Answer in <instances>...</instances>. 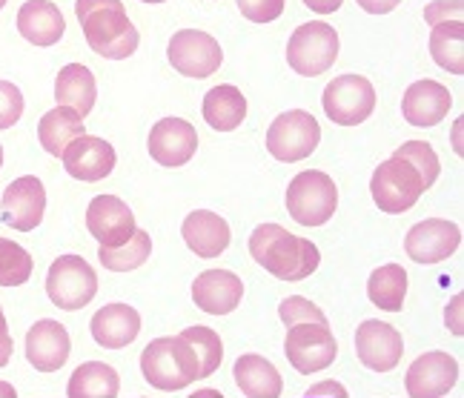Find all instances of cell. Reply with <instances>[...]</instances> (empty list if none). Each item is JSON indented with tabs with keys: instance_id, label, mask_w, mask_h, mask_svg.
<instances>
[{
	"instance_id": "f1b7e54d",
	"label": "cell",
	"mask_w": 464,
	"mask_h": 398,
	"mask_svg": "<svg viewBox=\"0 0 464 398\" xmlns=\"http://www.w3.org/2000/svg\"><path fill=\"white\" fill-rule=\"evenodd\" d=\"M81 135H86L83 118L75 110H69V106H55L38 123V141L52 158H61L69 143Z\"/></svg>"
},
{
	"instance_id": "c3c4849f",
	"label": "cell",
	"mask_w": 464,
	"mask_h": 398,
	"mask_svg": "<svg viewBox=\"0 0 464 398\" xmlns=\"http://www.w3.org/2000/svg\"><path fill=\"white\" fill-rule=\"evenodd\" d=\"M140 4H164V0H140Z\"/></svg>"
},
{
	"instance_id": "60d3db41",
	"label": "cell",
	"mask_w": 464,
	"mask_h": 398,
	"mask_svg": "<svg viewBox=\"0 0 464 398\" xmlns=\"http://www.w3.org/2000/svg\"><path fill=\"white\" fill-rule=\"evenodd\" d=\"M12 353H14V341H12V333H9V324H6V315H4V306H0V367H6L12 361Z\"/></svg>"
},
{
	"instance_id": "3957f363",
	"label": "cell",
	"mask_w": 464,
	"mask_h": 398,
	"mask_svg": "<svg viewBox=\"0 0 464 398\" xmlns=\"http://www.w3.org/2000/svg\"><path fill=\"white\" fill-rule=\"evenodd\" d=\"M338 207V187L327 172L304 170L287 187V212L301 227H324Z\"/></svg>"
},
{
	"instance_id": "d4e9b609",
	"label": "cell",
	"mask_w": 464,
	"mask_h": 398,
	"mask_svg": "<svg viewBox=\"0 0 464 398\" xmlns=\"http://www.w3.org/2000/svg\"><path fill=\"white\" fill-rule=\"evenodd\" d=\"M232 378H236L244 398H281L284 393L281 373L276 370L273 361H266L258 353L241 355L236 367H232Z\"/></svg>"
},
{
	"instance_id": "b9f144b4",
	"label": "cell",
	"mask_w": 464,
	"mask_h": 398,
	"mask_svg": "<svg viewBox=\"0 0 464 398\" xmlns=\"http://www.w3.org/2000/svg\"><path fill=\"white\" fill-rule=\"evenodd\" d=\"M103 6H110V9H121L123 4H121V0H75V15H78V24L83 21V17H86L89 12L103 9Z\"/></svg>"
},
{
	"instance_id": "f907efd6",
	"label": "cell",
	"mask_w": 464,
	"mask_h": 398,
	"mask_svg": "<svg viewBox=\"0 0 464 398\" xmlns=\"http://www.w3.org/2000/svg\"><path fill=\"white\" fill-rule=\"evenodd\" d=\"M6 6V0H0V9H4Z\"/></svg>"
},
{
	"instance_id": "e0dca14e",
	"label": "cell",
	"mask_w": 464,
	"mask_h": 398,
	"mask_svg": "<svg viewBox=\"0 0 464 398\" xmlns=\"http://www.w3.org/2000/svg\"><path fill=\"white\" fill-rule=\"evenodd\" d=\"M461 247V229L453 221L444 218H427L419 221L413 229L407 232L404 249L407 256L416 264H439L444 258H450L453 252Z\"/></svg>"
},
{
	"instance_id": "d6a6232c",
	"label": "cell",
	"mask_w": 464,
	"mask_h": 398,
	"mask_svg": "<svg viewBox=\"0 0 464 398\" xmlns=\"http://www.w3.org/2000/svg\"><path fill=\"white\" fill-rule=\"evenodd\" d=\"M181 338L189 341L195 358H198L201 378H209L212 373L221 367V361H224V341H221V335L212 327H204V324H198V327H187L181 333Z\"/></svg>"
},
{
	"instance_id": "ab89813d",
	"label": "cell",
	"mask_w": 464,
	"mask_h": 398,
	"mask_svg": "<svg viewBox=\"0 0 464 398\" xmlns=\"http://www.w3.org/2000/svg\"><path fill=\"white\" fill-rule=\"evenodd\" d=\"M304 398H350L347 387L338 382H318L307 390Z\"/></svg>"
},
{
	"instance_id": "8992f818",
	"label": "cell",
	"mask_w": 464,
	"mask_h": 398,
	"mask_svg": "<svg viewBox=\"0 0 464 398\" xmlns=\"http://www.w3.org/2000/svg\"><path fill=\"white\" fill-rule=\"evenodd\" d=\"M49 301L66 313H78L98 296V273L81 256H61L46 273Z\"/></svg>"
},
{
	"instance_id": "9a60e30c",
	"label": "cell",
	"mask_w": 464,
	"mask_h": 398,
	"mask_svg": "<svg viewBox=\"0 0 464 398\" xmlns=\"http://www.w3.org/2000/svg\"><path fill=\"white\" fill-rule=\"evenodd\" d=\"M147 150L155 164L175 170L184 167L198 152V132L184 118H160L147 141Z\"/></svg>"
},
{
	"instance_id": "484cf974",
	"label": "cell",
	"mask_w": 464,
	"mask_h": 398,
	"mask_svg": "<svg viewBox=\"0 0 464 398\" xmlns=\"http://www.w3.org/2000/svg\"><path fill=\"white\" fill-rule=\"evenodd\" d=\"M95 98H98V83H95L92 69H86L83 63H69L58 72V78H55L58 106H69V110H75L81 118H86L92 112Z\"/></svg>"
},
{
	"instance_id": "83f0119b",
	"label": "cell",
	"mask_w": 464,
	"mask_h": 398,
	"mask_svg": "<svg viewBox=\"0 0 464 398\" xmlns=\"http://www.w3.org/2000/svg\"><path fill=\"white\" fill-rule=\"evenodd\" d=\"M121 375L103 361H83L66 384V398H118Z\"/></svg>"
},
{
	"instance_id": "4fadbf2b",
	"label": "cell",
	"mask_w": 464,
	"mask_h": 398,
	"mask_svg": "<svg viewBox=\"0 0 464 398\" xmlns=\"http://www.w3.org/2000/svg\"><path fill=\"white\" fill-rule=\"evenodd\" d=\"M355 355H359V361L367 370L390 373L401 364L404 338L392 324H384L379 318H367L359 324V333H355Z\"/></svg>"
},
{
	"instance_id": "ee69618b",
	"label": "cell",
	"mask_w": 464,
	"mask_h": 398,
	"mask_svg": "<svg viewBox=\"0 0 464 398\" xmlns=\"http://www.w3.org/2000/svg\"><path fill=\"white\" fill-rule=\"evenodd\" d=\"M444 324L453 330V335H461V296H456L453 304H448V310H444Z\"/></svg>"
},
{
	"instance_id": "7dc6e473",
	"label": "cell",
	"mask_w": 464,
	"mask_h": 398,
	"mask_svg": "<svg viewBox=\"0 0 464 398\" xmlns=\"http://www.w3.org/2000/svg\"><path fill=\"white\" fill-rule=\"evenodd\" d=\"M0 398H17V390L6 382H0Z\"/></svg>"
},
{
	"instance_id": "f35d334b",
	"label": "cell",
	"mask_w": 464,
	"mask_h": 398,
	"mask_svg": "<svg viewBox=\"0 0 464 398\" xmlns=\"http://www.w3.org/2000/svg\"><path fill=\"white\" fill-rule=\"evenodd\" d=\"M461 15H464L461 0H433V4L424 9V21L427 26H436L448 21H461Z\"/></svg>"
},
{
	"instance_id": "6da1fadb",
	"label": "cell",
	"mask_w": 464,
	"mask_h": 398,
	"mask_svg": "<svg viewBox=\"0 0 464 398\" xmlns=\"http://www.w3.org/2000/svg\"><path fill=\"white\" fill-rule=\"evenodd\" d=\"M249 256L278 281H304L321 264V252L313 241L298 238L278 224H261L253 229Z\"/></svg>"
},
{
	"instance_id": "9c48e42d",
	"label": "cell",
	"mask_w": 464,
	"mask_h": 398,
	"mask_svg": "<svg viewBox=\"0 0 464 398\" xmlns=\"http://www.w3.org/2000/svg\"><path fill=\"white\" fill-rule=\"evenodd\" d=\"M321 106L335 126H359L376 112V89L364 75H338L327 83Z\"/></svg>"
},
{
	"instance_id": "52a82bcc",
	"label": "cell",
	"mask_w": 464,
	"mask_h": 398,
	"mask_svg": "<svg viewBox=\"0 0 464 398\" xmlns=\"http://www.w3.org/2000/svg\"><path fill=\"white\" fill-rule=\"evenodd\" d=\"M370 195L376 207L387 215H401L419 204L424 195L421 175L401 158H387L370 178Z\"/></svg>"
},
{
	"instance_id": "4dcf8cb0",
	"label": "cell",
	"mask_w": 464,
	"mask_h": 398,
	"mask_svg": "<svg viewBox=\"0 0 464 398\" xmlns=\"http://www.w3.org/2000/svg\"><path fill=\"white\" fill-rule=\"evenodd\" d=\"M430 55L444 72L464 75V24L461 21L430 26Z\"/></svg>"
},
{
	"instance_id": "277c9868",
	"label": "cell",
	"mask_w": 464,
	"mask_h": 398,
	"mask_svg": "<svg viewBox=\"0 0 464 398\" xmlns=\"http://www.w3.org/2000/svg\"><path fill=\"white\" fill-rule=\"evenodd\" d=\"M338 32L324 21L301 24L287 44V63L301 78H318L338 61Z\"/></svg>"
},
{
	"instance_id": "7a4b0ae2",
	"label": "cell",
	"mask_w": 464,
	"mask_h": 398,
	"mask_svg": "<svg viewBox=\"0 0 464 398\" xmlns=\"http://www.w3.org/2000/svg\"><path fill=\"white\" fill-rule=\"evenodd\" d=\"M140 373L144 378L164 393L187 390L192 382L201 378L198 358H195L189 341L181 335H164L150 341L140 353Z\"/></svg>"
},
{
	"instance_id": "5b68a950",
	"label": "cell",
	"mask_w": 464,
	"mask_h": 398,
	"mask_svg": "<svg viewBox=\"0 0 464 398\" xmlns=\"http://www.w3.org/2000/svg\"><path fill=\"white\" fill-rule=\"evenodd\" d=\"M83 34H86V44L95 55L106 58V61H123L135 55V49L140 44V34L132 26L127 9H95L89 12L83 21Z\"/></svg>"
},
{
	"instance_id": "5bb4252c",
	"label": "cell",
	"mask_w": 464,
	"mask_h": 398,
	"mask_svg": "<svg viewBox=\"0 0 464 398\" xmlns=\"http://www.w3.org/2000/svg\"><path fill=\"white\" fill-rule=\"evenodd\" d=\"M404 384L410 398H444L459 384V361L444 350L424 353L410 364Z\"/></svg>"
},
{
	"instance_id": "ffe728a7",
	"label": "cell",
	"mask_w": 464,
	"mask_h": 398,
	"mask_svg": "<svg viewBox=\"0 0 464 398\" xmlns=\"http://www.w3.org/2000/svg\"><path fill=\"white\" fill-rule=\"evenodd\" d=\"M450 106H453L450 89L427 78V81H413L407 86L401 101V115L416 130H430V126H439L450 115Z\"/></svg>"
},
{
	"instance_id": "2e32d148",
	"label": "cell",
	"mask_w": 464,
	"mask_h": 398,
	"mask_svg": "<svg viewBox=\"0 0 464 398\" xmlns=\"http://www.w3.org/2000/svg\"><path fill=\"white\" fill-rule=\"evenodd\" d=\"M86 229L101 247H121L135 235V215L130 204L115 195H95L86 207Z\"/></svg>"
},
{
	"instance_id": "f546056e",
	"label": "cell",
	"mask_w": 464,
	"mask_h": 398,
	"mask_svg": "<svg viewBox=\"0 0 464 398\" xmlns=\"http://www.w3.org/2000/svg\"><path fill=\"white\" fill-rule=\"evenodd\" d=\"M407 296V273L401 264H382L367 281V298L384 313H399Z\"/></svg>"
},
{
	"instance_id": "74e56055",
	"label": "cell",
	"mask_w": 464,
	"mask_h": 398,
	"mask_svg": "<svg viewBox=\"0 0 464 398\" xmlns=\"http://www.w3.org/2000/svg\"><path fill=\"white\" fill-rule=\"evenodd\" d=\"M238 12L253 24H273L284 15V0H236Z\"/></svg>"
},
{
	"instance_id": "44dd1931",
	"label": "cell",
	"mask_w": 464,
	"mask_h": 398,
	"mask_svg": "<svg viewBox=\"0 0 464 398\" xmlns=\"http://www.w3.org/2000/svg\"><path fill=\"white\" fill-rule=\"evenodd\" d=\"M244 298V281L229 269H207L192 281V301L209 315H229Z\"/></svg>"
},
{
	"instance_id": "836d02e7",
	"label": "cell",
	"mask_w": 464,
	"mask_h": 398,
	"mask_svg": "<svg viewBox=\"0 0 464 398\" xmlns=\"http://www.w3.org/2000/svg\"><path fill=\"white\" fill-rule=\"evenodd\" d=\"M34 261L29 252L9 238H0V286H24L32 278Z\"/></svg>"
},
{
	"instance_id": "8fae6325",
	"label": "cell",
	"mask_w": 464,
	"mask_h": 398,
	"mask_svg": "<svg viewBox=\"0 0 464 398\" xmlns=\"http://www.w3.org/2000/svg\"><path fill=\"white\" fill-rule=\"evenodd\" d=\"M167 58L175 72H181L184 78H209L216 75L224 63L221 44L212 34L201 29H181L169 38Z\"/></svg>"
},
{
	"instance_id": "cb8c5ba5",
	"label": "cell",
	"mask_w": 464,
	"mask_h": 398,
	"mask_svg": "<svg viewBox=\"0 0 464 398\" xmlns=\"http://www.w3.org/2000/svg\"><path fill=\"white\" fill-rule=\"evenodd\" d=\"M17 32L32 46H55L66 32L63 12L52 0H26L17 12Z\"/></svg>"
},
{
	"instance_id": "603a6c76",
	"label": "cell",
	"mask_w": 464,
	"mask_h": 398,
	"mask_svg": "<svg viewBox=\"0 0 464 398\" xmlns=\"http://www.w3.org/2000/svg\"><path fill=\"white\" fill-rule=\"evenodd\" d=\"M181 235H184L187 247L198 258H218L221 252H227V247L232 241L229 224L221 218L218 212H212V209H195V212H189L187 218H184V224H181Z\"/></svg>"
},
{
	"instance_id": "d590c367",
	"label": "cell",
	"mask_w": 464,
	"mask_h": 398,
	"mask_svg": "<svg viewBox=\"0 0 464 398\" xmlns=\"http://www.w3.org/2000/svg\"><path fill=\"white\" fill-rule=\"evenodd\" d=\"M278 315L284 321V327H295V324H330L327 315L321 313V306L313 304L310 298H301V296H290L278 304Z\"/></svg>"
},
{
	"instance_id": "ac0fdd59",
	"label": "cell",
	"mask_w": 464,
	"mask_h": 398,
	"mask_svg": "<svg viewBox=\"0 0 464 398\" xmlns=\"http://www.w3.org/2000/svg\"><path fill=\"white\" fill-rule=\"evenodd\" d=\"M63 167L75 180H83V184H95V180H103L106 175H112L118 155L110 141L95 138V135H81L75 138L69 147L63 150Z\"/></svg>"
},
{
	"instance_id": "4316f807",
	"label": "cell",
	"mask_w": 464,
	"mask_h": 398,
	"mask_svg": "<svg viewBox=\"0 0 464 398\" xmlns=\"http://www.w3.org/2000/svg\"><path fill=\"white\" fill-rule=\"evenodd\" d=\"M201 112H204V121L216 132H232V130H238L246 118V98L241 89L232 83L212 86L204 95Z\"/></svg>"
},
{
	"instance_id": "7c38bea8",
	"label": "cell",
	"mask_w": 464,
	"mask_h": 398,
	"mask_svg": "<svg viewBox=\"0 0 464 398\" xmlns=\"http://www.w3.org/2000/svg\"><path fill=\"white\" fill-rule=\"evenodd\" d=\"M46 212V187L38 175L14 178L0 198V221L17 232L38 229Z\"/></svg>"
},
{
	"instance_id": "bcb514c9",
	"label": "cell",
	"mask_w": 464,
	"mask_h": 398,
	"mask_svg": "<svg viewBox=\"0 0 464 398\" xmlns=\"http://www.w3.org/2000/svg\"><path fill=\"white\" fill-rule=\"evenodd\" d=\"M192 398H227V395H221V390H198V393H192Z\"/></svg>"
},
{
	"instance_id": "30bf717a",
	"label": "cell",
	"mask_w": 464,
	"mask_h": 398,
	"mask_svg": "<svg viewBox=\"0 0 464 398\" xmlns=\"http://www.w3.org/2000/svg\"><path fill=\"white\" fill-rule=\"evenodd\" d=\"M284 355L301 375L327 370L338 358V344L330 324H295L284 338Z\"/></svg>"
},
{
	"instance_id": "681fc988",
	"label": "cell",
	"mask_w": 464,
	"mask_h": 398,
	"mask_svg": "<svg viewBox=\"0 0 464 398\" xmlns=\"http://www.w3.org/2000/svg\"><path fill=\"white\" fill-rule=\"evenodd\" d=\"M0 167H4V147H0Z\"/></svg>"
},
{
	"instance_id": "1f68e13d",
	"label": "cell",
	"mask_w": 464,
	"mask_h": 398,
	"mask_svg": "<svg viewBox=\"0 0 464 398\" xmlns=\"http://www.w3.org/2000/svg\"><path fill=\"white\" fill-rule=\"evenodd\" d=\"M152 256V238L147 229H135V235L121 247H101L98 249V261L112 269V273H130V269H138L140 264H147V258Z\"/></svg>"
},
{
	"instance_id": "d6986e66",
	"label": "cell",
	"mask_w": 464,
	"mask_h": 398,
	"mask_svg": "<svg viewBox=\"0 0 464 398\" xmlns=\"http://www.w3.org/2000/svg\"><path fill=\"white\" fill-rule=\"evenodd\" d=\"M72 353L69 330L55 318H41L26 333V358L38 373H58Z\"/></svg>"
},
{
	"instance_id": "8d00e7d4",
	"label": "cell",
	"mask_w": 464,
	"mask_h": 398,
	"mask_svg": "<svg viewBox=\"0 0 464 398\" xmlns=\"http://www.w3.org/2000/svg\"><path fill=\"white\" fill-rule=\"evenodd\" d=\"M24 115V92L12 81H0V130H12Z\"/></svg>"
},
{
	"instance_id": "f6af8a7d",
	"label": "cell",
	"mask_w": 464,
	"mask_h": 398,
	"mask_svg": "<svg viewBox=\"0 0 464 398\" xmlns=\"http://www.w3.org/2000/svg\"><path fill=\"white\" fill-rule=\"evenodd\" d=\"M304 6L318 12V15H333L344 6V0H304Z\"/></svg>"
},
{
	"instance_id": "ba28073f",
	"label": "cell",
	"mask_w": 464,
	"mask_h": 398,
	"mask_svg": "<svg viewBox=\"0 0 464 398\" xmlns=\"http://www.w3.org/2000/svg\"><path fill=\"white\" fill-rule=\"evenodd\" d=\"M321 143V126L304 110L281 112L270 130H266V152L281 164H295V160L310 158Z\"/></svg>"
},
{
	"instance_id": "7bdbcfd3",
	"label": "cell",
	"mask_w": 464,
	"mask_h": 398,
	"mask_svg": "<svg viewBox=\"0 0 464 398\" xmlns=\"http://www.w3.org/2000/svg\"><path fill=\"white\" fill-rule=\"evenodd\" d=\"M355 4H359V9L367 15H387L396 9L401 0H355Z\"/></svg>"
},
{
	"instance_id": "e575fe53",
	"label": "cell",
	"mask_w": 464,
	"mask_h": 398,
	"mask_svg": "<svg viewBox=\"0 0 464 398\" xmlns=\"http://www.w3.org/2000/svg\"><path fill=\"white\" fill-rule=\"evenodd\" d=\"M392 158H401L407 160L410 167H413L419 175H421V184L424 189H430L436 180H439V172H441V160L436 155V150L430 147L427 141H404L401 147L392 152Z\"/></svg>"
},
{
	"instance_id": "7402d4cb",
	"label": "cell",
	"mask_w": 464,
	"mask_h": 398,
	"mask_svg": "<svg viewBox=\"0 0 464 398\" xmlns=\"http://www.w3.org/2000/svg\"><path fill=\"white\" fill-rule=\"evenodd\" d=\"M89 333L103 350H123L140 333V313L130 304H106L89 321Z\"/></svg>"
}]
</instances>
